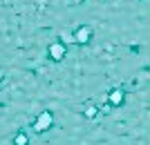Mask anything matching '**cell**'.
Returning <instances> with one entry per match:
<instances>
[{
    "mask_svg": "<svg viewBox=\"0 0 150 145\" xmlns=\"http://www.w3.org/2000/svg\"><path fill=\"white\" fill-rule=\"evenodd\" d=\"M16 145H27V136L25 134H16Z\"/></svg>",
    "mask_w": 150,
    "mask_h": 145,
    "instance_id": "obj_5",
    "label": "cell"
},
{
    "mask_svg": "<svg viewBox=\"0 0 150 145\" xmlns=\"http://www.w3.org/2000/svg\"><path fill=\"white\" fill-rule=\"evenodd\" d=\"M50 56L54 58V60H61V58L65 56V47H63V45H52L50 47Z\"/></svg>",
    "mask_w": 150,
    "mask_h": 145,
    "instance_id": "obj_3",
    "label": "cell"
},
{
    "mask_svg": "<svg viewBox=\"0 0 150 145\" xmlns=\"http://www.w3.org/2000/svg\"><path fill=\"white\" fill-rule=\"evenodd\" d=\"M52 125V114H40V116H38V120H36V130L38 132H43V130H47V127Z\"/></svg>",
    "mask_w": 150,
    "mask_h": 145,
    "instance_id": "obj_1",
    "label": "cell"
},
{
    "mask_svg": "<svg viewBox=\"0 0 150 145\" xmlns=\"http://www.w3.org/2000/svg\"><path fill=\"white\" fill-rule=\"evenodd\" d=\"M123 98H125L123 89H112V92H110V103H112V105H121Z\"/></svg>",
    "mask_w": 150,
    "mask_h": 145,
    "instance_id": "obj_4",
    "label": "cell"
},
{
    "mask_svg": "<svg viewBox=\"0 0 150 145\" xmlns=\"http://www.w3.org/2000/svg\"><path fill=\"white\" fill-rule=\"evenodd\" d=\"M90 36H92V29H90V27H79V29H76V40H79V43H88Z\"/></svg>",
    "mask_w": 150,
    "mask_h": 145,
    "instance_id": "obj_2",
    "label": "cell"
}]
</instances>
